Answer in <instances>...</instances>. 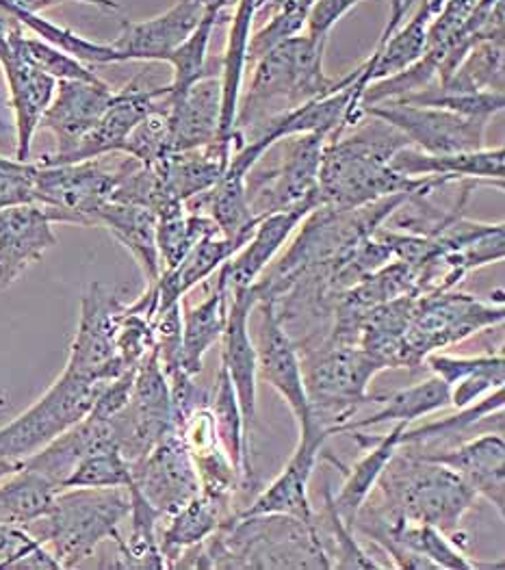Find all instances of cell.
<instances>
[{
  "label": "cell",
  "mask_w": 505,
  "mask_h": 570,
  "mask_svg": "<svg viewBox=\"0 0 505 570\" xmlns=\"http://www.w3.org/2000/svg\"><path fill=\"white\" fill-rule=\"evenodd\" d=\"M127 304L100 283L89 286L81 297V315L70 345L68 373L96 382H109L128 371L118 358L116 336Z\"/></svg>",
  "instance_id": "11"
},
{
  "label": "cell",
  "mask_w": 505,
  "mask_h": 570,
  "mask_svg": "<svg viewBox=\"0 0 505 570\" xmlns=\"http://www.w3.org/2000/svg\"><path fill=\"white\" fill-rule=\"evenodd\" d=\"M230 514V508L219 505L202 492L169 514V523L159 535V549L166 560V569H174L185 551L202 544Z\"/></svg>",
  "instance_id": "36"
},
{
  "label": "cell",
  "mask_w": 505,
  "mask_h": 570,
  "mask_svg": "<svg viewBox=\"0 0 505 570\" xmlns=\"http://www.w3.org/2000/svg\"><path fill=\"white\" fill-rule=\"evenodd\" d=\"M55 224H61L59 213L40 203L0 208V288L13 285L57 245Z\"/></svg>",
  "instance_id": "17"
},
{
  "label": "cell",
  "mask_w": 505,
  "mask_h": 570,
  "mask_svg": "<svg viewBox=\"0 0 505 570\" xmlns=\"http://www.w3.org/2000/svg\"><path fill=\"white\" fill-rule=\"evenodd\" d=\"M413 449V448H410ZM417 451V449H415ZM422 453V451H417ZM423 458L449 466L477 497H484L495 510L505 514V439L504 434H479L452 448L425 451Z\"/></svg>",
  "instance_id": "22"
},
{
  "label": "cell",
  "mask_w": 505,
  "mask_h": 570,
  "mask_svg": "<svg viewBox=\"0 0 505 570\" xmlns=\"http://www.w3.org/2000/svg\"><path fill=\"white\" fill-rule=\"evenodd\" d=\"M235 155V146L226 141H215L211 146L171 153L168 161L155 171L164 178L171 198L189 203L207 194L224 176L226 167Z\"/></svg>",
  "instance_id": "32"
},
{
  "label": "cell",
  "mask_w": 505,
  "mask_h": 570,
  "mask_svg": "<svg viewBox=\"0 0 505 570\" xmlns=\"http://www.w3.org/2000/svg\"><path fill=\"white\" fill-rule=\"evenodd\" d=\"M107 382L63 371L42 397L0 428V460L22 462L89 414Z\"/></svg>",
  "instance_id": "8"
},
{
  "label": "cell",
  "mask_w": 505,
  "mask_h": 570,
  "mask_svg": "<svg viewBox=\"0 0 505 570\" xmlns=\"http://www.w3.org/2000/svg\"><path fill=\"white\" fill-rule=\"evenodd\" d=\"M38 164L0 157V208L38 203Z\"/></svg>",
  "instance_id": "52"
},
{
  "label": "cell",
  "mask_w": 505,
  "mask_h": 570,
  "mask_svg": "<svg viewBox=\"0 0 505 570\" xmlns=\"http://www.w3.org/2000/svg\"><path fill=\"white\" fill-rule=\"evenodd\" d=\"M109 445H116L111 421L87 414L38 453L22 460V466L42 473L43 478H48L61 489L63 482L72 475V471L81 464V460L89 453Z\"/></svg>",
  "instance_id": "28"
},
{
  "label": "cell",
  "mask_w": 505,
  "mask_h": 570,
  "mask_svg": "<svg viewBox=\"0 0 505 570\" xmlns=\"http://www.w3.org/2000/svg\"><path fill=\"white\" fill-rule=\"evenodd\" d=\"M137 261L146 285H155L161 276V258L157 247V213L139 204L109 200L96 217Z\"/></svg>",
  "instance_id": "31"
},
{
  "label": "cell",
  "mask_w": 505,
  "mask_h": 570,
  "mask_svg": "<svg viewBox=\"0 0 505 570\" xmlns=\"http://www.w3.org/2000/svg\"><path fill=\"white\" fill-rule=\"evenodd\" d=\"M205 9L196 0H178L168 11L143 20L125 22L120 38L113 41V48L125 61H161L166 63L169 55L187 40L200 24Z\"/></svg>",
  "instance_id": "24"
},
{
  "label": "cell",
  "mask_w": 505,
  "mask_h": 570,
  "mask_svg": "<svg viewBox=\"0 0 505 570\" xmlns=\"http://www.w3.org/2000/svg\"><path fill=\"white\" fill-rule=\"evenodd\" d=\"M0 569L59 570V562L33 533L0 523Z\"/></svg>",
  "instance_id": "48"
},
{
  "label": "cell",
  "mask_w": 505,
  "mask_h": 570,
  "mask_svg": "<svg viewBox=\"0 0 505 570\" xmlns=\"http://www.w3.org/2000/svg\"><path fill=\"white\" fill-rule=\"evenodd\" d=\"M132 487L139 490L164 519L200 492L194 460L180 441L178 430L130 464Z\"/></svg>",
  "instance_id": "15"
},
{
  "label": "cell",
  "mask_w": 505,
  "mask_h": 570,
  "mask_svg": "<svg viewBox=\"0 0 505 570\" xmlns=\"http://www.w3.org/2000/svg\"><path fill=\"white\" fill-rule=\"evenodd\" d=\"M113 94L116 89L105 81L57 82L55 96L40 122V128L55 135L57 150L42 157L38 164H61L68 155H72L85 135L102 118Z\"/></svg>",
  "instance_id": "16"
},
{
  "label": "cell",
  "mask_w": 505,
  "mask_h": 570,
  "mask_svg": "<svg viewBox=\"0 0 505 570\" xmlns=\"http://www.w3.org/2000/svg\"><path fill=\"white\" fill-rule=\"evenodd\" d=\"M330 432L326 428H315L310 432L299 434L289 462L278 473V478L260 490V494L253 503L237 512L241 517H256V514H289L301 521H317L315 510L308 499V482L313 478L315 464L330 441Z\"/></svg>",
  "instance_id": "18"
},
{
  "label": "cell",
  "mask_w": 505,
  "mask_h": 570,
  "mask_svg": "<svg viewBox=\"0 0 505 570\" xmlns=\"http://www.w3.org/2000/svg\"><path fill=\"white\" fill-rule=\"evenodd\" d=\"M301 371L313 419L337 436L340 425L369 404V384L384 368L358 343L324 336L304 350Z\"/></svg>",
  "instance_id": "6"
},
{
  "label": "cell",
  "mask_w": 505,
  "mask_h": 570,
  "mask_svg": "<svg viewBox=\"0 0 505 570\" xmlns=\"http://www.w3.org/2000/svg\"><path fill=\"white\" fill-rule=\"evenodd\" d=\"M168 96V85L150 87L141 79L128 82L125 89L116 91L107 111L98 124L87 132L83 141L61 164H81L89 159H102L113 153H122L128 135L152 109H157Z\"/></svg>",
  "instance_id": "19"
},
{
  "label": "cell",
  "mask_w": 505,
  "mask_h": 570,
  "mask_svg": "<svg viewBox=\"0 0 505 570\" xmlns=\"http://www.w3.org/2000/svg\"><path fill=\"white\" fill-rule=\"evenodd\" d=\"M256 308L260 311L256 345L258 377L265 380L287 402V406L291 407L299 434L324 428L313 419L304 384L299 347L295 345L291 332L283 324L276 304L269 297H260Z\"/></svg>",
  "instance_id": "13"
},
{
  "label": "cell",
  "mask_w": 505,
  "mask_h": 570,
  "mask_svg": "<svg viewBox=\"0 0 505 570\" xmlns=\"http://www.w3.org/2000/svg\"><path fill=\"white\" fill-rule=\"evenodd\" d=\"M171 148V132H169L168 109L166 100L152 109L141 122L132 128L128 135L127 144L122 148V155L132 157L146 167H161L168 161Z\"/></svg>",
  "instance_id": "45"
},
{
  "label": "cell",
  "mask_w": 505,
  "mask_h": 570,
  "mask_svg": "<svg viewBox=\"0 0 505 570\" xmlns=\"http://www.w3.org/2000/svg\"><path fill=\"white\" fill-rule=\"evenodd\" d=\"M285 2H289V0H267V7H269V11L274 13V11H278Z\"/></svg>",
  "instance_id": "56"
},
{
  "label": "cell",
  "mask_w": 505,
  "mask_h": 570,
  "mask_svg": "<svg viewBox=\"0 0 505 570\" xmlns=\"http://www.w3.org/2000/svg\"><path fill=\"white\" fill-rule=\"evenodd\" d=\"M22 462H9V460H0V480L9 473H13Z\"/></svg>",
  "instance_id": "55"
},
{
  "label": "cell",
  "mask_w": 505,
  "mask_h": 570,
  "mask_svg": "<svg viewBox=\"0 0 505 570\" xmlns=\"http://www.w3.org/2000/svg\"><path fill=\"white\" fill-rule=\"evenodd\" d=\"M310 7L313 4L308 0H289L278 11H274L271 20L248 41V68H253L260 57H265L283 41L299 36L301 29L306 27Z\"/></svg>",
  "instance_id": "47"
},
{
  "label": "cell",
  "mask_w": 505,
  "mask_h": 570,
  "mask_svg": "<svg viewBox=\"0 0 505 570\" xmlns=\"http://www.w3.org/2000/svg\"><path fill=\"white\" fill-rule=\"evenodd\" d=\"M205 11H219V13H228L239 0H196Z\"/></svg>",
  "instance_id": "54"
},
{
  "label": "cell",
  "mask_w": 505,
  "mask_h": 570,
  "mask_svg": "<svg viewBox=\"0 0 505 570\" xmlns=\"http://www.w3.org/2000/svg\"><path fill=\"white\" fill-rule=\"evenodd\" d=\"M215 395L209 397V407H211L212 419H215V430L217 439L221 443L228 458L232 460L235 469L244 478V484H250L254 480L253 462H250V451H248V436H246V419L244 410L239 404L237 391L232 386V380L224 365H219L217 380H215Z\"/></svg>",
  "instance_id": "39"
},
{
  "label": "cell",
  "mask_w": 505,
  "mask_h": 570,
  "mask_svg": "<svg viewBox=\"0 0 505 570\" xmlns=\"http://www.w3.org/2000/svg\"><path fill=\"white\" fill-rule=\"evenodd\" d=\"M128 512L127 489H61L50 512L24 530L52 553L59 569H77L105 540L122 538Z\"/></svg>",
  "instance_id": "5"
},
{
  "label": "cell",
  "mask_w": 505,
  "mask_h": 570,
  "mask_svg": "<svg viewBox=\"0 0 505 570\" xmlns=\"http://www.w3.org/2000/svg\"><path fill=\"white\" fill-rule=\"evenodd\" d=\"M390 167L408 178H438L443 183L473 180L477 185H491L504 189L505 148H479L452 155H427L413 146L402 148Z\"/></svg>",
  "instance_id": "23"
},
{
  "label": "cell",
  "mask_w": 505,
  "mask_h": 570,
  "mask_svg": "<svg viewBox=\"0 0 505 570\" xmlns=\"http://www.w3.org/2000/svg\"><path fill=\"white\" fill-rule=\"evenodd\" d=\"M372 404H379L376 414H369L367 419H349L340 425L338 434L343 432H356V430H372L384 423H415L429 414L443 412L449 404V386L438 380L436 375L423 380L419 384L393 391L388 395H369Z\"/></svg>",
  "instance_id": "33"
},
{
  "label": "cell",
  "mask_w": 505,
  "mask_h": 570,
  "mask_svg": "<svg viewBox=\"0 0 505 570\" xmlns=\"http://www.w3.org/2000/svg\"><path fill=\"white\" fill-rule=\"evenodd\" d=\"M174 153L194 150L219 141L221 81L209 75L194 82L178 98H166Z\"/></svg>",
  "instance_id": "25"
},
{
  "label": "cell",
  "mask_w": 505,
  "mask_h": 570,
  "mask_svg": "<svg viewBox=\"0 0 505 570\" xmlns=\"http://www.w3.org/2000/svg\"><path fill=\"white\" fill-rule=\"evenodd\" d=\"M328 38L295 36L283 41L250 68V87L241 91L235 120V153L263 132L276 118L297 107L347 87L358 68L343 79H330L324 70Z\"/></svg>",
  "instance_id": "3"
},
{
  "label": "cell",
  "mask_w": 505,
  "mask_h": 570,
  "mask_svg": "<svg viewBox=\"0 0 505 570\" xmlns=\"http://www.w3.org/2000/svg\"><path fill=\"white\" fill-rule=\"evenodd\" d=\"M256 285L235 288L228 302V322L221 334V365L228 371L244 410L246 425L253 428L258 400V361L250 336V315L258 306Z\"/></svg>",
  "instance_id": "20"
},
{
  "label": "cell",
  "mask_w": 505,
  "mask_h": 570,
  "mask_svg": "<svg viewBox=\"0 0 505 570\" xmlns=\"http://www.w3.org/2000/svg\"><path fill=\"white\" fill-rule=\"evenodd\" d=\"M438 85L471 94H505V36L475 43L464 57L463 63L456 68V72Z\"/></svg>",
  "instance_id": "43"
},
{
  "label": "cell",
  "mask_w": 505,
  "mask_h": 570,
  "mask_svg": "<svg viewBox=\"0 0 505 570\" xmlns=\"http://www.w3.org/2000/svg\"><path fill=\"white\" fill-rule=\"evenodd\" d=\"M504 386L495 389L479 402L461 407L458 414L432 421L417 430H408L402 436V445L417 451L452 448L479 434H504Z\"/></svg>",
  "instance_id": "26"
},
{
  "label": "cell",
  "mask_w": 505,
  "mask_h": 570,
  "mask_svg": "<svg viewBox=\"0 0 505 570\" xmlns=\"http://www.w3.org/2000/svg\"><path fill=\"white\" fill-rule=\"evenodd\" d=\"M408 139L378 118L365 116L354 128L324 148L319 169V204L349 210L397 194L436 189L438 178H408L390 167V159L408 148Z\"/></svg>",
  "instance_id": "2"
},
{
  "label": "cell",
  "mask_w": 505,
  "mask_h": 570,
  "mask_svg": "<svg viewBox=\"0 0 505 570\" xmlns=\"http://www.w3.org/2000/svg\"><path fill=\"white\" fill-rule=\"evenodd\" d=\"M130 494V533L120 538L118 544V567L120 569H166V560L159 549L157 528L164 514L139 492L132 484L128 487Z\"/></svg>",
  "instance_id": "40"
},
{
  "label": "cell",
  "mask_w": 505,
  "mask_h": 570,
  "mask_svg": "<svg viewBox=\"0 0 505 570\" xmlns=\"http://www.w3.org/2000/svg\"><path fill=\"white\" fill-rule=\"evenodd\" d=\"M189 455L196 466L200 492L207 494L212 501H217L219 505L230 508L235 492L246 484H244V478L239 475V471L235 469L232 460L221 448V443L205 449V451H198V453H189Z\"/></svg>",
  "instance_id": "46"
},
{
  "label": "cell",
  "mask_w": 505,
  "mask_h": 570,
  "mask_svg": "<svg viewBox=\"0 0 505 570\" xmlns=\"http://www.w3.org/2000/svg\"><path fill=\"white\" fill-rule=\"evenodd\" d=\"M212 235H221L209 215L189 210L180 200H168L157 210V247L161 272L176 267L187 252Z\"/></svg>",
  "instance_id": "38"
},
{
  "label": "cell",
  "mask_w": 505,
  "mask_h": 570,
  "mask_svg": "<svg viewBox=\"0 0 505 570\" xmlns=\"http://www.w3.org/2000/svg\"><path fill=\"white\" fill-rule=\"evenodd\" d=\"M308 2H310V4H313V2H315V0H308Z\"/></svg>",
  "instance_id": "57"
},
{
  "label": "cell",
  "mask_w": 505,
  "mask_h": 570,
  "mask_svg": "<svg viewBox=\"0 0 505 570\" xmlns=\"http://www.w3.org/2000/svg\"><path fill=\"white\" fill-rule=\"evenodd\" d=\"M354 528L367 538H388L399 547H406L429 560L436 570H504L505 564L499 562H479L464 553V547L449 533H445L434 525H419V523H379L367 517H356Z\"/></svg>",
  "instance_id": "27"
},
{
  "label": "cell",
  "mask_w": 505,
  "mask_h": 570,
  "mask_svg": "<svg viewBox=\"0 0 505 570\" xmlns=\"http://www.w3.org/2000/svg\"><path fill=\"white\" fill-rule=\"evenodd\" d=\"M402 449H397L379 478L378 501H367L358 517L388 525H434L456 538L477 494L449 466L432 462L406 445Z\"/></svg>",
  "instance_id": "4"
},
{
  "label": "cell",
  "mask_w": 505,
  "mask_h": 570,
  "mask_svg": "<svg viewBox=\"0 0 505 570\" xmlns=\"http://www.w3.org/2000/svg\"><path fill=\"white\" fill-rule=\"evenodd\" d=\"M333 490H324L326 497V517H328V525L333 533V544H335V560H333V569H356V570H382L388 569L386 564L378 562L354 535V528L347 525L335 505H333Z\"/></svg>",
  "instance_id": "50"
},
{
  "label": "cell",
  "mask_w": 505,
  "mask_h": 570,
  "mask_svg": "<svg viewBox=\"0 0 505 570\" xmlns=\"http://www.w3.org/2000/svg\"><path fill=\"white\" fill-rule=\"evenodd\" d=\"M328 139L326 132H301L274 144L280 148L278 164L265 171L253 167L248 174V196L256 217L299 204H319V169Z\"/></svg>",
  "instance_id": "9"
},
{
  "label": "cell",
  "mask_w": 505,
  "mask_h": 570,
  "mask_svg": "<svg viewBox=\"0 0 505 570\" xmlns=\"http://www.w3.org/2000/svg\"><path fill=\"white\" fill-rule=\"evenodd\" d=\"M59 490L42 473L20 464L0 480V523L29 528L50 512Z\"/></svg>",
  "instance_id": "37"
},
{
  "label": "cell",
  "mask_w": 505,
  "mask_h": 570,
  "mask_svg": "<svg viewBox=\"0 0 505 570\" xmlns=\"http://www.w3.org/2000/svg\"><path fill=\"white\" fill-rule=\"evenodd\" d=\"M132 484L130 462L118 445L89 453L61 489H128Z\"/></svg>",
  "instance_id": "44"
},
{
  "label": "cell",
  "mask_w": 505,
  "mask_h": 570,
  "mask_svg": "<svg viewBox=\"0 0 505 570\" xmlns=\"http://www.w3.org/2000/svg\"><path fill=\"white\" fill-rule=\"evenodd\" d=\"M319 206L317 203L299 204L294 208L267 213L258 219L250 239L244 247L228 258L221 269L217 272V278L228 286L232 293L235 288H246L260 281L265 269L276 261L280 249L291 239L297 226L304 222V217Z\"/></svg>",
  "instance_id": "21"
},
{
  "label": "cell",
  "mask_w": 505,
  "mask_h": 570,
  "mask_svg": "<svg viewBox=\"0 0 505 570\" xmlns=\"http://www.w3.org/2000/svg\"><path fill=\"white\" fill-rule=\"evenodd\" d=\"M246 242L228 239L224 235H212L194 245L187 256L171 269L161 272L159 281L152 286L157 295V313L166 311L171 304L182 302V297L196 286L207 283L221 265L232 258Z\"/></svg>",
  "instance_id": "30"
},
{
  "label": "cell",
  "mask_w": 505,
  "mask_h": 570,
  "mask_svg": "<svg viewBox=\"0 0 505 570\" xmlns=\"http://www.w3.org/2000/svg\"><path fill=\"white\" fill-rule=\"evenodd\" d=\"M174 569H333L317 521L289 514H230Z\"/></svg>",
  "instance_id": "1"
},
{
  "label": "cell",
  "mask_w": 505,
  "mask_h": 570,
  "mask_svg": "<svg viewBox=\"0 0 505 570\" xmlns=\"http://www.w3.org/2000/svg\"><path fill=\"white\" fill-rule=\"evenodd\" d=\"M11 18H16L20 24L31 29L40 40L59 48L61 52L75 57L85 66H109V63H122L120 52L113 48V43H100V41L87 40L83 36L59 27L50 20H43L40 13H29L16 7H0Z\"/></svg>",
  "instance_id": "42"
},
{
  "label": "cell",
  "mask_w": 505,
  "mask_h": 570,
  "mask_svg": "<svg viewBox=\"0 0 505 570\" xmlns=\"http://www.w3.org/2000/svg\"><path fill=\"white\" fill-rule=\"evenodd\" d=\"M125 161L109 169L100 159L81 164L40 165L36 198L59 213L61 224L96 226L98 210L113 198Z\"/></svg>",
  "instance_id": "10"
},
{
  "label": "cell",
  "mask_w": 505,
  "mask_h": 570,
  "mask_svg": "<svg viewBox=\"0 0 505 570\" xmlns=\"http://www.w3.org/2000/svg\"><path fill=\"white\" fill-rule=\"evenodd\" d=\"M423 363L432 371V375L443 380L447 386H454L466 377L479 375V373H504L505 375V356L502 350L477 354V356H454L445 352H434Z\"/></svg>",
  "instance_id": "51"
},
{
  "label": "cell",
  "mask_w": 505,
  "mask_h": 570,
  "mask_svg": "<svg viewBox=\"0 0 505 570\" xmlns=\"http://www.w3.org/2000/svg\"><path fill=\"white\" fill-rule=\"evenodd\" d=\"M230 291L219 278H215L211 293L194 308L182 313V350L180 368L187 375H198L205 365V356L219 343L228 322Z\"/></svg>",
  "instance_id": "35"
},
{
  "label": "cell",
  "mask_w": 505,
  "mask_h": 570,
  "mask_svg": "<svg viewBox=\"0 0 505 570\" xmlns=\"http://www.w3.org/2000/svg\"><path fill=\"white\" fill-rule=\"evenodd\" d=\"M504 373H479V375H471L463 382L449 386V404L454 407H466L475 402H479L482 397H486L488 393H493L495 389L504 386Z\"/></svg>",
  "instance_id": "53"
},
{
  "label": "cell",
  "mask_w": 505,
  "mask_h": 570,
  "mask_svg": "<svg viewBox=\"0 0 505 570\" xmlns=\"http://www.w3.org/2000/svg\"><path fill=\"white\" fill-rule=\"evenodd\" d=\"M226 16L228 13L205 11L196 31L169 55L166 63L171 68V81L168 82V96L166 98H178L194 82L200 81L209 75H219L221 59H219L217 66L209 61V46H211L212 31L217 29V24Z\"/></svg>",
  "instance_id": "41"
},
{
  "label": "cell",
  "mask_w": 505,
  "mask_h": 570,
  "mask_svg": "<svg viewBox=\"0 0 505 570\" xmlns=\"http://www.w3.org/2000/svg\"><path fill=\"white\" fill-rule=\"evenodd\" d=\"M20 24L11 29L9 46L0 57L9 87V102L16 120V159L29 161L33 137L40 130L43 114L55 96L57 81L42 72L20 48Z\"/></svg>",
  "instance_id": "14"
},
{
  "label": "cell",
  "mask_w": 505,
  "mask_h": 570,
  "mask_svg": "<svg viewBox=\"0 0 505 570\" xmlns=\"http://www.w3.org/2000/svg\"><path fill=\"white\" fill-rule=\"evenodd\" d=\"M440 7L443 0H422L410 20L402 22L386 40H379L374 55L363 66H358L360 72L356 85L365 91L369 82L388 79L422 59L429 24Z\"/></svg>",
  "instance_id": "29"
},
{
  "label": "cell",
  "mask_w": 505,
  "mask_h": 570,
  "mask_svg": "<svg viewBox=\"0 0 505 570\" xmlns=\"http://www.w3.org/2000/svg\"><path fill=\"white\" fill-rule=\"evenodd\" d=\"M363 116L378 118L399 130L408 144L427 155H452L484 148L486 128L491 120L468 118L447 109L417 107L406 102L386 100L365 107Z\"/></svg>",
  "instance_id": "12"
},
{
  "label": "cell",
  "mask_w": 505,
  "mask_h": 570,
  "mask_svg": "<svg viewBox=\"0 0 505 570\" xmlns=\"http://www.w3.org/2000/svg\"><path fill=\"white\" fill-rule=\"evenodd\" d=\"M504 299H479L461 288L417 295L413 317L404 336V368H419L423 361L449 350L466 338L502 326Z\"/></svg>",
  "instance_id": "7"
},
{
  "label": "cell",
  "mask_w": 505,
  "mask_h": 570,
  "mask_svg": "<svg viewBox=\"0 0 505 570\" xmlns=\"http://www.w3.org/2000/svg\"><path fill=\"white\" fill-rule=\"evenodd\" d=\"M20 48L22 52L55 81H102L89 66L77 61L75 57L61 52L59 48L46 43L40 38H24L20 36Z\"/></svg>",
  "instance_id": "49"
},
{
  "label": "cell",
  "mask_w": 505,
  "mask_h": 570,
  "mask_svg": "<svg viewBox=\"0 0 505 570\" xmlns=\"http://www.w3.org/2000/svg\"><path fill=\"white\" fill-rule=\"evenodd\" d=\"M406 423H395V428L374 441V445H365V455L349 469H345V482L337 494L330 492L333 505L340 519L354 528V521L360 508L374 497L379 478L397 449L402 448V436L406 432Z\"/></svg>",
  "instance_id": "34"
}]
</instances>
